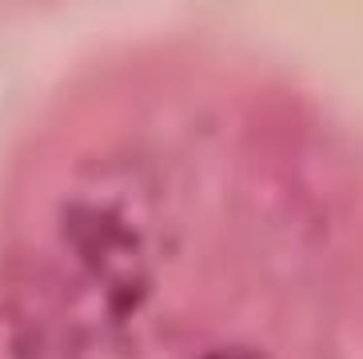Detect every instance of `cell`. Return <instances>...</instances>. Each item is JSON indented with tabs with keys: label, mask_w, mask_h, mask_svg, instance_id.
Listing matches in <instances>:
<instances>
[{
	"label": "cell",
	"mask_w": 363,
	"mask_h": 359,
	"mask_svg": "<svg viewBox=\"0 0 363 359\" xmlns=\"http://www.w3.org/2000/svg\"><path fill=\"white\" fill-rule=\"evenodd\" d=\"M220 359H228V355H220Z\"/></svg>",
	"instance_id": "cell-1"
}]
</instances>
